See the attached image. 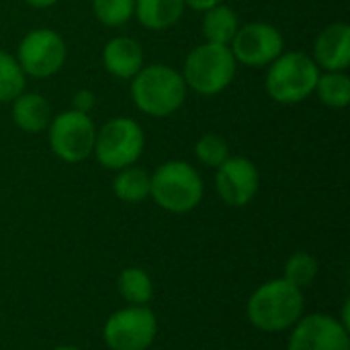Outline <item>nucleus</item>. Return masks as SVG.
<instances>
[{
	"label": "nucleus",
	"instance_id": "24",
	"mask_svg": "<svg viewBox=\"0 0 350 350\" xmlns=\"http://www.w3.org/2000/svg\"><path fill=\"white\" fill-rule=\"evenodd\" d=\"M195 156H197V160L203 166L217 168L230 156V146H228V142L221 135L207 133V135H203V137L197 139V144H195Z\"/></svg>",
	"mask_w": 350,
	"mask_h": 350
},
{
	"label": "nucleus",
	"instance_id": "18",
	"mask_svg": "<svg viewBox=\"0 0 350 350\" xmlns=\"http://www.w3.org/2000/svg\"><path fill=\"white\" fill-rule=\"evenodd\" d=\"M113 193L123 203H142L150 197V174L135 164L121 168L113 178Z\"/></svg>",
	"mask_w": 350,
	"mask_h": 350
},
{
	"label": "nucleus",
	"instance_id": "28",
	"mask_svg": "<svg viewBox=\"0 0 350 350\" xmlns=\"http://www.w3.org/2000/svg\"><path fill=\"white\" fill-rule=\"evenodd\" d=\"M53 350H82V349H78V347H70V345H64V347H57V349H53Z\"/></svg>",
	"mask_w": 350,
	"mask_h": 350
},
{
	"label": "nucleus",
	"instance_id": "9",
	"mask_svg": "<svg viewBox=\"0 0 350 350\" xmlns=\"http://www.w3.org/2000/svg\"><path fill=\"white\" fill-rule=\"evenodd\" d=\"M68 49L64 37L53 29H33L29 31L16 49V62L25 76L49 78L62 70L66 64Z\"/></svg>",
	"mask_w": 350,
	"mask_h": 350
},
{
	"label": "nucleus",
	"instance_id": "20",
	"mask_svg": "<svg viewBox=\"0 0 350 350\" xmlns=\"http://www.w3.org/2000/svg\"><path fill=\"white\" fill-rule=\"evenodd\" d=\"M318 96L324 105L332 109H345L350 103V78L345 72L320 74L316 84Z\"/></svg>",
	"mask_w": 350,
	"mask_h": 350
},
{
	"label": "nucleus",
	"instance_id": "25",
	"mask_svg": "<svg viewBox=\"0 0 350 350\" xmlns=\"http://www.w3.org/2000/svg\"><path fill=\"white\" fill-rule=\"evenodd\" d=\"M94 103H96V98H94L92 90H78L72 96V109L78 111V113H86L88 115L94 109Z\"/></svg>",
	"mask_w": 350,
	"mask_h": 350
},
{
	"label": "nucleus",
	"instance_id": "23",
	"mask_svg": "<svg viewBox=\"0 0 350 350\" xmlns=\"http://www.w3.org/2000/svg\"><path fill=\"white\" fill-rule=\"evenodd\" d=\"M92 10L105 27H121L133 18L135 0H92Z\"/></svg>",
	"mask_w": 350,
	"mask_h": 350
},
{
	"label": "nucleus",
	"instance_id": "26",
	"mask_svg": "<svg viewBox=\"0 0 350 350\" xmlns=\"http://www.w3.org/2000/svg\"><path fill=\"white\" fill-rule=\"evenodd\" d=\"M185 6H191L193 10H199V12H205L213 6H217L221 0H183Z\"/></svg>",
	"mask_w": 350,
	"mask_h": 350
},
{
	"label": "nucleus",
	"instance_id": "1",
	"mask_svg": "<svg viewBox=\"0 0 350 350\" xmlns=\"http://www.w3.org/2000/svg\"><path fill=\"white\" fill-rule=\"evenodd\" d=\"M304 310V291L281 277L262 283L250 295L246 304V318L254 328L277 334L291 330L301 320Z\"/></svg>",
	"mask_w": 350,
	"mask_h": 350
},
{
	"label": "nucleus",
	"instance_id": "5",
	"mask_svg": "<svg viewBox=\"0 0 350 350\" xmlns=\"http://www.w3.org/2000/svg\"><path fill=\"white\" fill-rule=\"evenodd\" d=\"M236 57L230 45L201 43L189 51L183 68V78L197 94L213 96L226 90L236 76Z\"/></svg>",
	"mask_w": 350,
	"mask_h": 350
},
{
	"label": "nucleus",
	"instance_id": "27",
	"mask_svg": "<svg viewBox=\"0 0 350 350\" xmlns=\"http://www.w3.org/2000/svg\"><path fill=\"white\" fill-rule=\"evenodd\" d=\"M29 6H33V8H51V6H55L59 0H25Z\"/></svg>",
	"mask_w": 350,
	"mask_h": 350
},
{
	"label": "nucleus",
	"instance_id": "14",
	"mask_svg": "<svg viewBox=\"0 0 350 350\" xmlns=\"http://www.w3.org/2000/svg\"><path fill=\"white\" fill-rule=\"evenodd\" d=\"M103 66L111 76L119 80H131L144 68L142 45L133 37H113L103 49Z\"/></svg>",
	"mask_w": 350,
	"mask_h": 350
},
{
	"label": "nucleus",
	"instance_id": "12",
	"mask_svg": "<svg viewBox=\"0 0 350 350\" xmlns=\"http://www.w3.org/2000/svg\"><path fill=\"white\" fill-rule=\"evenodd\" d=\"M260 187L256 164L246 156H228L215 172V189L221 201L230 207L248 205Z\"/></svg>",
	"mask_w": 350,
	"mask_h": 350
},
{
	"label": "nucleus",
	"instance_id": "6",
	"mask_svg": "<svg viewBox=\"0 0 350 350\" xmlns=\"http://www.w3.org/2000/svg\"><path fill=\"white\" fill-rule=\"evenodd\" d=\"M146 148V135L137 121L129 117H115L96 129L94 158L103 168L121 170L133 166Z\"/></svg>",
	"mask_w": 350,
	"mask_h": 350
},
{
	"label": "nucleus",
	"instance_id": "2",
	"mask_svg": "<svg viewBox=\"0 0 350 350\" xmlns=\"http://www.w3.org/2000/svg\"><path fill=\"white\" fill-rule=\"evenodd\" d=\"M133 105L150 117L164 119L176 113L187 98V84L180 72L166 64L144 66L129 86Z\"/></svg>",
	"mask_w": 350,
	"mask_h": 350
},
{
	"label": "nucleus",
	"instance_id": "17",
	"mask_svg": "<svg viewBox=\"0 0 350 350\" xmlns=\"http://www.w3.org/2000/svg\"><path fill=\"white\" fill-rule=\"evenodd\" d=\"M240 29L238 14L232 6L228 4H217L209 10H205L203 16V35L209 43H219V45H230L236 31Z\"/></svg>",
	"mask_w": 350,
	"mask_h": 350
},
{
	"label": "nucleus",
	"instance_id": "10",
	"mask_svg": "<svg viewBox=\"0 0 350 350\" xmlns=\"http://www.w3.org/2000/svg\"><path fill=\"white\" fill-rule=\"evenodd\" d=\"M230 49L236 62L250 66V68H265L283 53L285 41H283L281 31L275 25L256 21L236 31L230 43Z\"/></svg>",
	"mask_w": 350,
	"mask_h": 350
},
{
	"label": "nucleus",
	"instance_id": "21",
	"mask_svg": "<svg viewBox=\"0 0 350 350\" xmlns=\"http://www.w3.org/2000/svg\"><path fill=\"white\" fill-rule=\"evenodd\" d=\"M27 76L14 55L0 49V103H12L25 92Z\"/></svg>",
	"mask_w": 350,
	"mask_h": 350
},
{
	"label": "nucleus",
	"instance_id": "3",
	"mask_svg": "<svg viewBox=\"0 0 350 350\" xmlns=\"http://www.w3.org/2000/svg\"><path fill=\"white\" fill-rule=\"evenodd\" d=\"M203 178L185 160H168L150 174V197L168 213H189L203 201Z\"/></svg>",
	"mask_w": 350,
	"mask_h": 350
},
{
	"label": "nucleus",
	"instance_id": "7",
	"mask_svg": "<svg viewBox=\"0 0 350 350\" xmlns=\"http://www.w3.org/2000/svg\"><path fill=\"white\" fill-rule=\"evenodd\" d=\"M45 131L51 152L62 162L78 164L94 150L96 127L86 113H78L74 109L62 111L59 115L51 117Z\"/></svg>",
	"mask_w": 350,
	"mask_h": 350
},
{
	"label": "nucleus",
	"instance_id": "8",
	"mask_svg": "<svg viewBox=\"0 0 350 350\" xmlns=\"http://www.w3.org/2000/svg\"><path fill=\"white\" fill-rule=\"evenodd\" d=\"M158 334L156 314L148 306H127L109 316L103 328L111 350H148Z\"/></svg>",
	"mask_w": 350,
	"mask_h": 350
},
{
	"label": "nucleus",
	"instance_id": "16",
	"mask_svg": "<svg viewBox=\"0 0 350 350\" xmlns=\"http://www.w3.org/2000/svg\"><path fill=\"white\" fill-rule=\"evenodd\" d=\"M185 12L183 0H135V12L139 25L150 31H164L180 21Z\"/></svg>",
	"mask_w": 350,
	"mask_h": 350
},
{
	"label": "nucleus",
	"instance_id": "15",
	"mask_svg": "<svg viewBox=\"0 0 350 350\" xmlns=\"http://www.w3.org/2000/svg\"><path fill=\"white\" fill-rule=\"evenodd\" d=\"M12 121L25 133L45 131L51 121V105L39 92H21L12 100Z\"/></svg>",
	"mask_w": 350,
	"mask_h": 350
},
{
	"label": "nucleus",
	"instance_id": "22",
	"mask_svg": "<svg viewBox=\"0 0 350 350\" xmlns=\"http://www.w3.org/2000/svg\"><path fill=\"white\" fill-rule=\"evenodd\" d=\"M318 273H320V265H318V260L312 254L295 252L285 262L283 279H287L291 285H295L297 289L304 291V289L314 285V281L318 279Z\"/></svg>",
	"mask_w": 350,
	"mask_h": 350
},
{
	"label": "nucleus",
	"instance_id": "4",
	"mask_svg": "<svg viewBox=\"0 0 350 350\" xmlns=\"http://www.w3.org/2000/svg\"><path fill=\"white\" fill-rule=\"evenodd\" d=\"M320 68L312 55L304 51H283L269 64L265 78L267 92L281 105H297L316 92Z\"/></svg>",
	"mask_w": 350,
	"mask_h": 350
},
{
	"label": "nucleus",
	"instance_id": "11",
	"mask_svg": "<svg viewBox=\"0 0 350 350\" xmlns=\"http://www.w3.org/2000/svg\"><path fill=\"white\" fill-rule=\"evenodd\" d=\"M287 350H350L349 328L330 314H310L291 328Z\"/></svg>",
	"mask_w": 350,
	"mask_h": 350
},
{
	"label": "nucleus",
	"instance_id": "13",
	"mask_svg": "<svg viewBox=\"0 0 350 350\" xmlns=\"http://www.w3.org/2000/svg\"><path fill=\"white\" fill-rule=\"evenodd\" d=\"M314 62L326 72H345L350 64V27L347 23L328 25L314 43Z\"/></svg>",
	"mask_w": 350,
	"mask_h": 350
},
{
	"label": "nucleus",
	"instance_id": "19",
	"mask_svg": "<svg viewBox=\"0 0 350 350\" xmlns=\"http://www.w3.org/2000/svg\"><path fill=\"white\" fill-rule=\"evenodd\" d=\"M117 289H119V295L129 306H148L150 299L154 297L152 277L144 269H137V267H127L125 271H121Z\"/></svg>",
	"mask_w": 350,
	"mask_h": 350
}]
</instances>
